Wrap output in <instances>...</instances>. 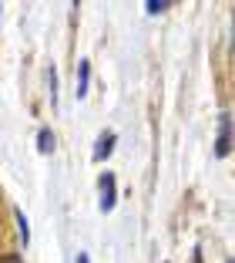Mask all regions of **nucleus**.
<instances>
[{
    "label": "nucleus",
    "instance_id": "nucleus-8",
    "mask_svg": "<svg viewBox=\"0 0 235 263\" xmlns=\"http://www.w3.org/2000/svg\"><path fill=\"white\" fill-rule=\"evenodd\" d=\"M0 263H24L17 253H0Z\"/></svg>",
    "mask_w": 235,
    "mask_h": 263
},
{
    "label": "nucleus",
    "instance_id": "nucleus-6",
    "mask_svg": "<svg viewBox=\"0 0 235 263\" xmlns=\"http://www.w3.org/2000/svg\"><path fill=\"white\" fill-rule=\"evenodd\" d=\"M37 148H40V152H54V132L51 128H40V135H37Z\"/></svg>",
    "mask_w": 235,
    "mask_h": 263
},
{
    "label": "nucleus",
    "instance_id": "nucleus-5",
    "mask_svg": "<svg viewBox=\"0 0 235 263\" xmlns=\"http://www.w3.org/2000/svg\"><path fill=\"white\" fill-rule=\"evenodd\" d=\"M14 219H17V233H20L24 247L31 243V226H27V216H24V209H14Z\"/></svg>",
    "mask_w": 235,
    "mask_h": 263
},
{
    "label": "nucleus",
    "instance_id": "nucleus-3",
    "mask_svg": "<svg viewBox=\"0 0 235 263\" xmlns=\"http://www.w3.org/2000/svg\"><path fill=\"white\" fill-rule=\"evenodd\" d=\"M114 142H118V135H114V132H104V135H101V139H98V148H94V162H104L108 155H111Z\"/></svg>",
    "mask_w": 235,
    "mask_h": 263
},
{
    "label": "nucleus",
    "instance_id": "nucleus-4",
    "mask_svg": "<svg viewBox=\"0 0 235 263\" xmlns=\"http://www.w3.org/2000/svg\"><path fill=\"white\" fill-rule=\"evenodd\" d=\"M88 85H91V61H81V68H77V98L88 95Z\"/></svg>",
    "mask_w": 235,
    "mask_h": 263
},
{
    "label": "nucleus",
    "instance_id": "nucleus-1",
    "mask_svg": "<svg viewBox=\"0 0 235 263\" xmlns=\"http://www.w3.org/2000/svg\"><path fill=\"white\" fill-rule=\"evenodd\" d=\"M228 148H232V115L225 111V115L219 118V142H215V155H222V159H225Z\"/></svg>",
    "mask_w": 235,
    "mask_h": 263
},
{
    "label": "nucleus",
    "instance_id": "nucleus-9",
    "mask_svg": "<svg viewBox=\"0 0 235 263\" xmlns=\"http://www.w3.org/2000/svg\"><path fill=\"white\" fill-rule=\"evenodd\" d=\"M77 263H91V260H88V253H77Z\"/></svg>",
    "mask_w": 235,
    "mask_h": 263
},
{
    "label": "nucleus",
    "instance_id": "nucleus-2",
    "mask_svg": "<svg viewBox=\"0 0 235 263\" xmlns=\"http://www.w3.org/2000/svg\"><path fill=\"white\" fill-rule=\"evenodd\" d=\"M114 202H118V186H114V176H111V172H104V176H101V209H104V213H111Z\"/></svg>",
    "mask_w": 235,
    "mask_h": 263
},
{
    "label": "nucleus",
    "instance_id": "nucleus-7",
    "mask_svg": "<svg viewBox=\"0 0 235 263\" xmlns=\"http://www.w3.org/2000/svg\"><path fill=\"white\" fill-rule=\"evenodd\" d=\"M168 7H172L168 0H152V4H148V10H152V14H161V10H168Z\"/></svg>",
    "mask_w": 235,
    "mask_h": 263
}]
</instances>
